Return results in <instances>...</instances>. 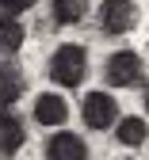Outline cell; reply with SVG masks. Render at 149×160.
Listing matches in <instances>:
<instances>
[{
	"instance_id": "cell-2",
	"label": "cell",
	"mask_w": 149,
	"mask_h": 160,
	"mask_svg": "<svg viewBox=\"0 0 149 160\" xmlns=\"http://www.w3.org/2000/svg\"><path fill=\"white\" fill-rule=\"evenodd\" d=\"M103 80L111 88H138L145 84V61L138 50H115L103 61Z\"/></svg>"
},
{
	"instance_id": "cell-11",
	"label": "cell",
	"mask_w": 149,
	"mask_h": 160,
	"mask_svg": "<svg viewBox=\"0 0 149 160\" xmlns=\"http://www.w3.org/2000/svg\"><path fill=\"white\" fill-rule=\"evenodd\" d=\"M50 12H54V23L73 27L88 15V0H50Z\"/></svg>"
},
{
	"instance_id": "cell-4",
	"label": "cell",
	"mask_w": 149,
	"mask_h": 160,
	"mask_svg": "<svg viewBox=\"0 0 149 160\" xmlns=\"http://www.w3.org/2000/svg\"><path fill=\"white\" fill-rule=\"evenodd\" d=\"M80 118L88 130H111L119 122V99L111 92H84L80 99Z\"/></svg>"
},
{
	"instance_id": "cell-6",
	"label": "cell",
	"mask_w": 149,
	"mask_h": 160,
	"mask_svg": "<svg viewBox=\"0 0 149 160\" xmlns=\"http://www.w3.org/2000/svg\"><path fill=\"white\" fill-rule=\"evenodd\" d=\"M46 160H88V141L73 130H54L46 137Z\"/></svg>"
},
{
	"instance_id": "cell-9",
	"label": "cell",
	"mask_w": 149,
	"mask_h": 160,
	"mask_svg": "<svg viewBox=\"0 0 149 160\" xmlns=\"http://www.w3.org/2000/svg\"><path fill=\"white\" fill-rule=\"evenodd\" d=\"M115 141L126 145V149H141L149 141V122L141 114H122L119 122H115Z\"/></svg>"
},
{
	"instance_id": "cell-13",
	"label": "cell",
	"mask_w": 149,
	"mask_h": 160,
	"mask_svg": "<svg viewBox=\"0 0 149 160\" xmlns=\"http://www.w3.org/2000/svg\"><path fill=\"white\" fill-rule=\"evenodd\" d=\"M141 103H145V114H149V80H145V92H141Z\"/></svg>"
},
{
	"instance_id": "cell-12",
	"label": "cell",
	"mask_w": 149,
	"mask_h": 160,
	"mask_svg": "<svg viewBox=\"0 0 149 160\" xmlns=\"http://www.w3.org/2000/svg\"><path fill=\"white\" fill-rule=\"evenodd\" d=\"M38 4V0H0V15H12V19H19L23 12H31Z\"/></svg>"
},
{
	"instance_id": "cell-5",
	"label": "cell",
	"mask_w": 149,
	"mask_h": 160,
	"mask_svg": "<svg viewBox=\"0 0 149 160\" xmlns=\"http://www.w3.org/2000/svg\"><path fill=\"white\" fill-rule=\"evenodd\" d=\"M31 111H35V122L46 130H65V122H69V99L61 92H42Z\"/></svg>"
},
{
	"instance_id": "cell-3",
	"label": "cell",
	"mask_w": 149,
	"mask_h": 160,
	"mask_svg": "<svg viewBox=\"0 0 149 160\" xmlns=\"http://www.w3.org/2000/svg\"><path fill=\"white\" fill-rule=\"evenodd\" d=\"M96 23H99L103 34H130L141 23L138 0H103L99 12H96Z\"/></svg>"
},
{
	"instance_id": "cell-1",
	"label": "cell",
	"mask_w": 149,
	"mask_h": 160,
	"mask_svg": "<svg viewBox=\"0 0 149 160\" xmlns=\"http://www.w3.org/2000/svg\"><path fill=\"white\" fill-rule=\"evenodd\" d=\"M50 80L57 88H80L84 76H88V50H84L80 42H61L54 53H50V65H46Z\"/></svg>"
},
{
	"instance_id": "cell-7",
	"label": "cell",
	"mask_w": 149,
	"mask_h": 160,
	"mask_svg": "<svg viewBox=\"0 0 149 160\" xmlns=\"http://www.w3.org/2000/svg\"><path fill=\"white\" fill-rule=\"evenodd\" d=\"M27 92V72L19 61H0V111H12Z\"/></svg>"
},
{
	"instance_id": "cell-10",
	"label": "cell",
	"mask_w": 149,
	"mask_h": 160,
	"mask_svg": "<svg viewBox=\"0 0 149 160\" xmlns=\"http://www.w3.org/2000/svg\"><path fill=\"white\" fill-rule=\"evenodd\" d=\"M27 42V27L12 15H0V57H15Z\"/></svg>"
},
{
	"instance_id": "cell-8",
	"label": "cell",
	"mask_w": 149,
	"mask_h": 160,
	"mask_svg": "<svg viewBox=\"0 0 149 160\" xmlns=\"http://www.w3.org/2000/svg\"><path fill=\"white\" fill-rule=\"evenodd\" d=\"M27 145V126L15 111H0V156H15Z\"/></svg>"
}]
</instances>
